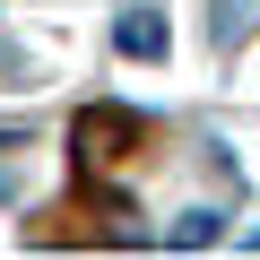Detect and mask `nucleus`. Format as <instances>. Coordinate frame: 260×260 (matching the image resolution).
<instances>
[{"instance_id":"1","label":"nucleus","mask_w":260,"mask_h":260,"mask_svg":"<svg viewBox=\"0 0 260 260\" xmlns=\"http://www.w3.org/2000/svg\"><path fill=\"white\" fill-rule=\"evenodd\" d=\"M78 139H87V165H113L121 139H130V121H121V113H87V121H78Z\"/></svg>"},{"instance_id":"2","label":"nucleus","mask_w":260,"mask_h":260,"mask_svg":"<svg viewBox=\"0 0 260 260\" xmlns=\"http://www.w3.org/2000/svg\"><path fill=\"white\" fill-rule=\"evenodd\" d=\"M113 44H121V52H130V61H156V52H165V26H156V18H148V9H130V18H121V26H113Z\"/></svg>"},{"instance_id":"3","label":"nucleus","mask_w":260,"mask_h":260,"mask_svg":"<svg viewBox=\"0 0 260 260\" xmlns=\"http://www.w3.org/2000/svg\"><path fill=\"white\" fill-rule=\"evenodd\" d=\"M165 243H174V251H200V243H217V208H191V217H182Z\"/></svg>"}]
</instances>
